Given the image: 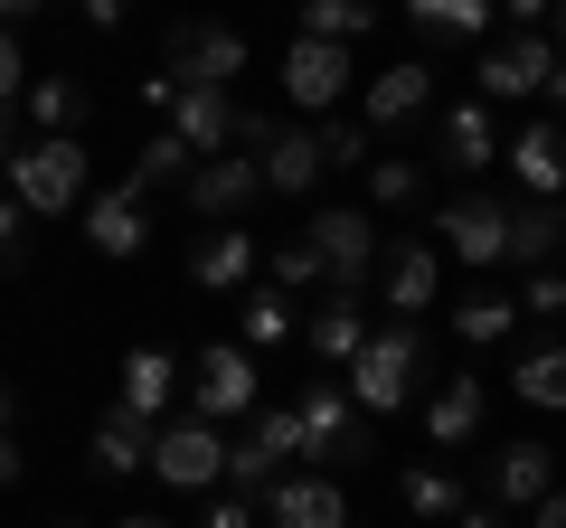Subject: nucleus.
Returning a JSON list of instances; mask_svg holds the SVG:
<instances>
[{"mask_svg":"<svg viewBox=\"0 0 566 528\" xmlns=\"http://www.w3.org/2000/svg\"><path fill=\"white\" fill-rule=\"evenodd\" d=\"M189 170H199V151H189L180 133H151L142 161H133V180H142V189H189Z\"/></svg>","mask_w":566,"mask_h":528,"instance_id":"7c9ffc66","label":"nucleus"},{"mask_svg":"<svg viewBox=\"0 0 566 528\" xmlns=\"http://www.w3.org/2000/svg\"><path fill=\"white\" fill-rule=\"evenodd\" d=\"M520 311H538V321H566V274H528Z\"/></svg>","mask_w":566,"mask_h":528,"instance_id":"58836bf2","label":"nucleus"},{"mask_svg":"<svg viewBox=\"0 0 566 528\" xmlns=\"http://www.w3.org/2000/svg\"><path fill=\"white\" fill-rule=\"evenodd\" d=\"M161 76L170 85H218V95H227V76H245V39H237V29H199V20H189V29H170V66H161Z\"/></svg>","mask_w":566,"mask_h":528,"instance_id":"9b49d317","label":"nucleus"},{"mask_svg":"<svg viewBox=\"0 0 566 528\" xmlns=\"http://www.w3.org/2000/svg\"><path fill=\"white\" fill-rule=\"evenodd\" d=\"M29 114L48 123V142H66V133L85 123V85L76 76H39V85H29Z\"/></svg>","mask_w":566,"mask_h":528,"instance_id":"473e14b6","label":"nucleus"},{"mask_svg":"<svg viewBox=\"0 0 566 528\" xmlns=\"http://www.w3.org/2000/svg\"><path fill=\"white\" fill-rule=\"evenodd\" d=\"M368 29H378V20H368V0H312V10H303V39H322V47H359Z\"/></svg>","mask_w":566,"mask_h":528,"instance_id":"c756f323","label":"nucleus"},{"mask_svg":"<svg viewBox=\"0 0 566 528\" xmlns=\"http://www.w3.org/2000/svg\"><path fill=\"white\" fill-rule=\"evenodd\" d=\"M10 189H20V218H66V208H85V189H95V151L66 133V142H39L10 161Z\"/></svg>","mask_w":566,"mask_h":528,"instance_id":"f03ea898","label":"nucleus"},{"mask_svg":"<svg viewBox=\"0 0 566 528\" xmlns=\"http://www.w3.org/2000/svg\"><path fill=\"white\" fill-rule=\"evenodd\" d=\"M510 387H520L528 406H566V340H547V349H528V359L510 368Z\"/></svg>","mask_w":566,"mask_h":528,"instance_id":"2f4dec72","label":"nucleus"},{"mask_svg":"<svg viewBox=\"0 0 566 528\" xmlns=\"http://www.w3.org/2000/svg\"><path fill=\"white\" fill-rule=\"evenodd\" d=\"M20 85H29V66H20V39H10V29H0V104L20 95Z\"/></svg>","mask_w":566,"mask_h":528,"instance_id":"79ce46f5","label":"nucleus"},{"mask_svg":"<svg viewBox=\"0 0 566 528\" xmlns=\"http://www.w3.org/2000/svg\"><path fill=\"white\" fill-rule=\"evenodd\" d=\"M312 255H322V284H331V303H359V284H368V255H378V226H368L359 208H312Z\"/></svg>","mask_w":566,"mask_h":528,"instance_id":"20e7f679","label":"nucleus"},{"mask_svg":"<svg viewBox=\"0 0 566 528\" xmlns=\"http://www.w3.org/2000/svg\"><path fill=\"white\" fill-rule=\"evenodd\" d=\"M424 104H434V66L397 57V66H378V76H368V104H359V123H368V133H397V123H416Z\"/></svg>","mask_w":566,"mask_h":528,"instance_id":"dca6fc26","label":"nucleus"},{"mask_svg":"<svg viewBox=\"0 0 566 528\" xmlns=\"http://www.w3.org/2000/svg\"><path fill=\"white\" fill-rule=\"evenodd\" d=\"M170 387H180L170 349H133V359H123V415H142V425H151V415L170 406Z\"/></svg>","mask_w":566,"mask_h":528,"instance_id":"a878e982","label":"nucleus"},{"mask_svg":"<svg viewBox=\"0 0 566 528\" xmlns=\"http://www.w3.org/2000/svg\"><path fill=\"white\" fill-rule=\"evenodd\" d=\"M510 151V180L528 189V199H566V133L557 123H528L520 142H501Z\"/></svg>","mask_w":566,"mask_h":528,"instance_id":"aec40b11","label":"nucleus"},{"mask_svg":"<svg viewBox=\"0 0 566 528\" xmlns=\"http://www.w3.org/2000/svg\"><path fill=\"white\" fill-rule=\"evenodd\" d=\"M368 199H378V208H416L424 199V170L416 161H368Z\"/></svg>","mask_w":566,"mask_h":528,"instance_id":"c9c22d12","label":"nucleus"},{"mask_svg":"<svg viewBox=\"0 0 566 528\" xmlns=\"http://www.w3.org/2000/svg\"><path fill=\"white\" fill-rule=\"evenodd\" d=\"M85 453H95V472H114V482H133V472H151V425L114 406V415L95 425V444H85Z\"/></svg>","mask_w":566,"mask_h":528,"instance_id":"393cba45","label":"nucleus"},{"mask_svg":"<svg viewBox=\"0 0 566 528\" xmlns=\"http://www.w3.org/2000/svg\"><path fill=\"white\" fill-rule=\"evenodd\" d=\"M199 528H264V509H255V500H237V490H218Z\"/></svg>","mask_w":566,"mask_h":528,"instance_id":"ea45409f","label":"nucleus"},{"mask_svg":"<svg viewBox=\"0 0 566 528\" xmlns=\"http://www.w3.org/2000/svg\"><path fill=\"white\" fill-rule=\"evenodd\" d=\"M303 444H312V463H322V472H340V463H359V453H368L359 406H349L340 378H312L303 387Z\"/></svg>","mask_w":566,"mask_h":528,"instance_id":"423d86ee","label":"nucleus"},{"mask_svg":"<svg viewBox=\"0 0 566 528\" xmlns=\"http://www.w3.org/2000/svg\"><path fill=\"white\" fill-rule=\"evenodd\" d=\"M359 349H368V321H359V303H322V311H312V359L349 368Z\"/></svg>","mask_w":566,"mask_h":528,"instance_id":"cd10ccee","label":"nucleus"},{"mask_svg":"<svg viewBox=\"0 0 566 528\" xmlns=\"http://www.w3.org/2000/svg\"><path fill=\"white\" fill-rule=\"evenodd\" d=\"M189 397H199V425L245 415V406H255V349H245V340H208L199 368H189Z\"/></svg>","mask_w":566,"mask_h":528,"instance_id":"6e6552de","label":"nucleus"},{"mask_svg":"<svg viewBox=\"0 0 566 528\" xmlns=\"http://www.w3.org/2000/svg\"><path fill=\"white\" fill-rule=\"evenodd\" d=\"M114 528H180V519H151V509H133V519H114Z\"/></svg>","mask_w":566,"mask_h":528,"instance_id":"49530a36","label":"nucleus"},{"mask_svg":"<svg viewBox=\"0 0 566 528\" xmlns=\"http://www.w3.org/2000/svg\"><path fill=\"white\" fill-rule=\"evenodd\" d=\"M387 311H397V321H424V311H434V245H397V255H387Z\"/></svg>","mask_w":566,"mask_h":528,"instance_id":"b1692460","label":"nucleus"},{"mask_svg":"<svg viewBox=\"0 0 566 528\" xmlns=\"http://www.w3.org/2000/svg\"><path fill=\"white\" fill-rule=\"evenodd\" d=\"M20 236H29V226H20V199H0V274H10V264H20V255H29V245H20Z\"/></svg>","mask_w":566,"mask_h":528,"instance_id":"a19ab883","label":"nucleus"},{"mask_svg":"<svg viewBox=\"0 0 566 528\" xmlns=\"http://www.w3.org/2000/svg\"><path fill=\"white\" fill-rule=\"evenodd\" d=\"M406 509H416V519H444V528H453L472 500H463V482H453V472L424 463V472H406Z\"/></svg>","mask_w":566,"mask_h":528,"instance_id":"72a5a7b5","label":"nucleus"},{"mask_svg":"<svg viewBox=\"0 0 566 528\" xmlns=\"http://www.w3.org/2000/svg\"><path fill=\"white\" fill-rule=\"evenodd\" d=\"M85 236H95V255H142L151 245V218H142V180H123V189H104V199H85Z\"/></svg>","mask_w":566,"mask_h":528,"instance_id":"f3484780","label":"nucleus"},{"mask_svg":"<svg viewBox=\"0 0 566 528\" xmlns=\"http://www.w3.org/2000/svg\"><path fill=\"white\" fill-rule=\"evenodd\" d=\"M528 519H538V528H566V490H547V500L528 509Z\"/></svg>","mask_w":566,"mask_h":528,"instance_id":"37998d69","label":"nucleus"},{"mask_svg":"<svg viewBox=\"0 0 566 528\" xmlns=\"http://www.w3.org/2000/svg\"><path fill=\"white\" fill-rule=\"evenodd\" d=\"M482 490H491V509H538L547 490H557V444H510V453H491Z\"/></svg>","mask_w":566,"mask_h":528,"instance_id":"4468645a","label":"nucleus"},{"mask_svg":"<svg viewBox=\"0 0 566 528\" xmlns=\"http://www.w3.org/2000/svg\"><path fill=\"white\" fill-rule=\"evenodd\" d=\"M434 226H444V255H463V264H501L510 255V199L463 189V199L434 208Z\"/></svg>","mask_w":566,"mask_h":528,"instance_id":"1a4fd4ad","label":"nucleus"},{"mask_svg":"<svg viewBox=\"0 0 566 528\" xmlns=\"http://www.w3.org/2000/svg\"><path fill=\"white\" fill-rule=\"evenodd\" d=\"M547 95H557V133H566V66H557V85H547Z\"/></svg>","mask_w":566,"mask_h":528,"instance_id":"de8ad7c7","label":"nucleus"},{"mask_svg":"<svg viewBox=\"0 0 566 528\" xmlns=\"http://www.w3.org/2000/svg\"><path fill=\"white\" fill-rule=\"evenodd\" d=\"M255 170H264V189H283V199H303V189L322 180V133H283V123H274V142L255 151Z\"/></svg>","mask_w":566,"mask_h":528,"instance_id":"412c9836","label":"nucleus"},{"mask_svg":"<svg viewBox=\"0 0 566 528\" xmlns=\"http://www.w3.org/2000/svg\"><path fill=\"white\" fill-rule=\"evenodd\" d=\"M151 472H161L170 490H218V482H227V444H218V425H199V415L161 425V434H151Z\"/></svg>","mask_w":566,"mask_h":528,"instance_id":"0eeeda50","label":"nucleus"},{"mask_svg":"<svg viewBox=\"0 0 566 528\" xmlns=\"http://www.w3.org/2000/svg\"><path fill=\"white\" fill-rule=\"evenodd\" d=\"M453 528H501V509H482V500H472V509H463Z\"/></svg>","mask_w":566,"mask_h":528,"instance_id":"a18cd8bd","label":"nucleus"},{"mask_svg":"<svg viewBox=\"0 0 566 528\" xmlns=\"http://www.w3.org/2000/svg\"><path fill=\"white\" fill-rule=\"evenodd\" d=\"M20 482V434H0V490Z\"/></svg>","mask_w":566,"mask_h":528,"instance_id":"c03bdc74","label":"nucleus"},{"mask_svg":"<svg viewBox=\"0 0 566 528\" xmlns=\"http://www.w3.org/2000/svg\"><path fill=\"white\" fill-rule=\"evenodd\" d=\"M245 274H255V236H245V226L199 236V255H189V284H199V293H237Z\"/></svg>","mask_w":566,"mask_h":528,"instance_id":"5701e85b","label":"nucleus"},{"mask_svg":"<svg viewBox=\"0 0 566 528\" xmlns=\"http://www.w3.org/2000/svg\"><path fill=\"white\" fill-rule=\"evenodd\" d=\"M482 406H491V397H482V378H444V387H434V397H424V434H434V444H472V434H482Z\"/></svg>","mask_w":566,"mask_h":528,"instance_id":"4be33fe9","label":"nucleus"},{"mask_svg":"<svg viewBox=\"0 0 566 528\" xmlns=\"http://www.w3.org/2000/svg\"><path fill=\"white\" fill-rule=\"evenodd\" d=\"M57 528H85V519H57Z\"/></svg>","mask_w":566,"mask_h":528,"instance_id":"3c124183","label":"nucleus"},{"mask_svg":"<svg viewBox=\"0 0 566 528\" xmlns=\"http://www.w3.org/2000/svg\"><path fill=\"white\" fill-rule=\"evenodd\" d=\"M557 274H566V264H557Z\"/></svg>","mask_w":566,"mask_h":528,"instance_id":"603ef678","label":"nucleus"},{"mask_svg":"<svg viewBox=\"0 0 566 528\" xmlns=\"http://www.w3.org/2000/svg\"><path fill=\"white\" fill-rule=\"evenodd\" d=\"M283 330H293V303H283V293H255V303H245V349H274Z\"/></svg>","mask_w":566,"mask_h":528,"instance_id":"4c0bfd02","label":"nucleus"},{"mask_svg":"<svg viewBox=\"0 0 566 528\" xmlns=\"http://www.w3.org/2000/svg\"><path fill=\"white\" fill-rule=\"evenodd\" d=\"M349 76H359L349 47H322V39H293V47H283V95L312 104V114H331V104L349 95Z\"/></svg>","mask_w":566,"mask_h":528,"instance_id":"f8f14e48","label":"nucleus"},{"mask_svg":"<svg viewBox=\"0 0 566 528\" xmlns=\"http://www.w3.org/2000/svg\"><path fill=\"white\" fill-rule=\"evenodd\" d=\"M416 378H424V330L416 321H387V330H368V349L349 359V406L359 415H397L406 397H416Z\"/></svg>","mask_w":566,"mask_h":528,"instance_id":"f257e3e1","label":"nucleus"},{"mask_svg":"<svg viewBox=\"0 0 566 528\" xmlns=\"http://www.w3.org/2000/svg\"><path fill=\"white\" fill-rule=\"evenodd\" d=\"M255 199H264V170L245 161V151H218V161L189 170V208H199V218H218V226H237Z\"/></svg>","mask_w":566,"mask_h":528,"instance_id":"ddd939ff","label":"nucleus"},{"mask_svg":"<svg viewBox=\"0 0 566 528\" xmlns=\"http://www.w3.org/2000/svg\"><path fill=\"white\" fill-rule=\"evenodd\" d=\"M434 161L444 170H491L501 161V123H491V104H444V114H434Z\"/></svg>","mask_w":566,"mask_h":528,"instance_id":"6ab92c4d","label":"nucleus"},{"mask_svg":"<svg viewBox=\"0 0 566 528\" xmlns=\"http://www.w3.org/2000/svg\"><path fill=\"white\" fill-rule=\"evenodd\" d=\"M264 528H349V490L331 472H283L264 490Z\"/></svg>","mask_w":566,"mask_h":528,"instance_id":"9d476101","label":"nucleus"},{"mask_svg":"<svg viewBox=\"0 0 566 528\" xmlns=\"http://www.w3.org/2000/svg\"><path fill=\"white\" fill-rule=\"evenodd\" d=\"M406 20H416L424 39H453V47H463V39H491V10H482V0H416Z\"/></svg>","mask_w":566,"mask_h":528,"instance_id":"c85d7f7f","label":"nucleus"},{"mask_svg":"<svg viewBox=\"0 0 566 528\" xmlns=\"http://www.w3.org/2000/svg\"><path fill=\"white\" fill-rule=\"evenodd\" d=\"M0 434H10V378H0Z\"/></svg>","mask_w":566,"mask_h":528,"instance_id":"8fccbe9b","label":"nucleus"},{"mask_svg":"<svg viewBox=\"0 0 566 528\" xmlns=\"http://www.w3.org/2000/svg\"><path fill=\"white\" fill-rule=\"evenodd\" d=\"M368 161V123L359 114H331L322 123V170H359Z\"/></svg>","mask_w":566,"mask_h":528,"instance_id":"f704fd0d","label":"nucleus"},{"mask_svg":"<svg viewBox=\"0 0 566 528\" xmlns=\"http://www.w3.org/2000/svg\"><path fill=\"white\" fill-rule=\"evenodd\" d=\"M10 161H20V151H10V133H0V180H10Z\"/></svg>","mask_w":566,"mask_h":528,"instance_id":"09e8293b","label":"nucleus"},{"mask_svg":"<svg viewBox=\"0 0 566 528\" xmlns=\"http://www.w3.org/2000/svg\"><path fill=\"white\" fill-rule=\"evenodd\" d=\"M303 453L312 463V444H303V406H264L255 425H245V444H227V490L237 500H264V490L283 482V463Z\"/></svg>","mask_w":566,"mask_h":528,"instance_id":"7ed1b4c3","label":"nucleus"},{"mask_svg":"<svg viewBox=\"0 0 566 528\" xmlns=\"http://www.w3.org/2000/svg\"><path fill=\"white\" fill-rule=\"evenodd\" d=\"M482 104H520V95H547L557 85V47L538 39V29H510L501 47H482Z\"/></svg>","mask_w":566,"mask_h":528,"instance_id":"39448f33","label":"nucleus"},{"mask_svg":"<svg viewBox=\"0 0 566 528\" xmlns=\"http://www.w3.org/2000/svg\"><path fill=\"white\" fill-rule=\"evenodd\" d=\"M264 274H274V293H303V284H322V255H312V236L274 245V255H264Z\"/></svg>","mask_w":566,"mask_h":528,"instance_id":"e433bc0d","label":"nucleus"},{"mask_svg":"<svg viewBox=\"0 0 566 528\" xmlns=\"http://www.w3.org/2000/svg\"><path fill=\"white\" fill-rule=\"evenodd\" d=\"M510 264H528V274H557L566 264V199H520L510 208Z\"/></svg>","mask_w":566,"mask_h":528,"instance_id":"a211bd4d","label":"nucleus"},{"mask_svg":"<svg viewBox=\"0 0 566 528\" xmlns=\"http://www.w3.org/2000/svg\"><path fill=\"white\" fill-rule=\"evenodd\" d=\"M510 321H520V303H510V293H463V303H453V340H463V349L510 340Z\"/></svg>","mask_w":566,"mask_h":528,"instance_id":"bb28decb","label":"nucleus"},{"mask_svg":"<svg viewBox=\"0 0 566 528\" xmlns=\"http://www.w3.org/2000/svg\"><path fill=\"white\" fill-rule=\"evenodd\" d=\"M161 114H170V133H180V142L199 151V161H218V151L237 142V104H227L218 85H170V104H161Z\"/></svg>","mask_w":566,"mask_h":528,"instance_id":"2eb2a0df","label":"nucleus"}]
</instances>
